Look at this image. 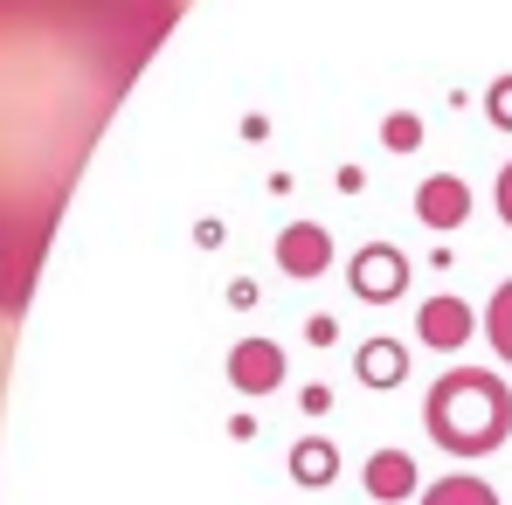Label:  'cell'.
Segmentation results:
<instances>
[{
    "mask_svg": "<svg viewBox=\"0 0 512 505\" xmlns=\"http://www.w3.org/2000/svg\"><path fill=\"white\" fill-rule=\"evenodd\" d=\"M429 429H436L443 450H464V457L506 443V429H512L506 381H492V374H478V367H457V374L436 381V395H429Z\"/></svg>",
    "mask_w": 512,
    "mask_h": 505,
    "instance_id": "cell-2",
    "label": "cell"
},
{
    "mask_svg": "<svg viewBox=\"0 0 512 505\" xmlns=\"http://www.w3.org/2000/svg\"><path fill=\"white\" fill-rule=\"evenodd\" d=\"M485 333H492V346L512 360V284H499V298H492V312H485Z\"/></svg>",
    "mask_w": 512,
    "mask_h": 505,
    "instance_id": "cell-7",
    "label": "cell"
},
{
    "mask_svg": "<svg viewBox=\"0 0 512 505\" xmlns=\"http://www.w3.org/2000/svg\"><path fill=\"white\" fill-rule=\"evenodd\" d=\"M173 21L180 0H0V319L28 305L104 118Z\"/></svg>",
    "mask_w": 512,
    "mask_h": 505,
    "instance_id": "cell-1",
    "label": "cell"
},
{
    "mask_svg": "<svg viewBox=\"0 0 512 505\" xmlns=\"http://www.w3.org/2000/svg\"><path fill=\"white\" fill-rule=\"evenodd\" d=\"M499 215H506V222H512V167L499 173Z\"/></svg>",
    "mask_w": 512,
    "mask_h": 505,
    "instance_id": "cell-9",
    "label": "cell"
},
{
    "mask_svg": "<svg viewBox=\"0 0 512 505\" xmlns=\"http://www.w3.org/2000/svg\"><path fill=\"white\" fill-rule=\"evenodd\" d=\"M464 333H471V312H464L457 298H436V305H423V339H429V346H457Z\"/></svg>",
    "mask_w": 512,
    "mask_h": 505,
    "instance_id": "cell-4",
    "label": "cell"
},
{
    "mask_svg": "<svg viewBox=\"0 0 512 505\" xmlns=\"http://www.w3.org/2000/svg\"><path fill=\"white\" fill-rule=\"evenodd\" d=\"M416 208H423V222H436V229H457L464 208H471V194H464V180H429L423 194H416Z\"/></svg>",
    "mask_w": 512,
    "mask_h": 505,
    "instance_id": "cell-3",
    "label": "cell"
},
{
    "mask_svg": "<svg viewBox=\"0 0 512 505\" xmlns=\"http://www.w3.org/2000/svg\"><path fill=\"white\" fill-rule=\"evenodd\" d=\"M423 505H499V492L485 478H443V485H429Z\"/></svg>",
    "mask_w": 512,
    "mask_h": 505,
    "instance_id": "cell-5",
    "label": "cell"
},
{
    "mask_svg": "<svg viewBox=\"0 0 512 505\" xmlns=\"http://www.w3.org/2000/svg\"><path fill=\"white\" fill-rule=\"evenodd\" d=\"M492 118H499V125H512V84L492 90Z\"/></svg>",
    "mask_w": 512,
    "mask_h": 505,
    "instance_id": "cell-8",
    "label": "cell"
},
{
    "mask_svg": "<svg viewBox=\"0 0 512 505\" xmlns=\"http://www.w3.org/2000/svg\"><path fill=\"white\" fill-rule=\"evenodd\" d=\"M367 478H374V492H381V499H402V492L416 485L409 457H374V471H367Z\"/></svg>",
    "mask_w": 512,
    "mask_h": 505,
    "instance_id": "cell-6",
    "label": "cell"
}]
</instances>
